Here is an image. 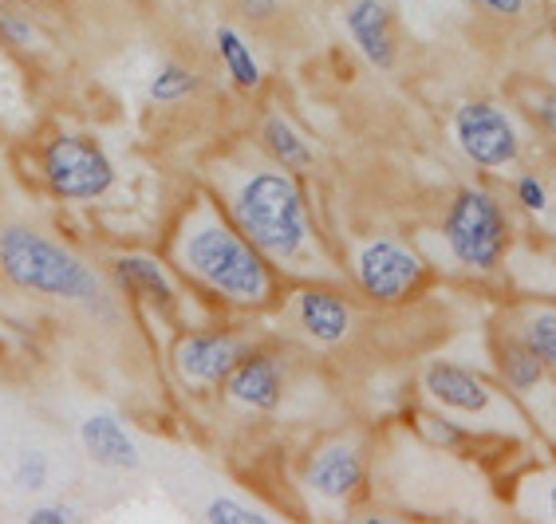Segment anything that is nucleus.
<instances>
[{
    "label": "nucleus",
    "instance_id": "nucleus-25",
    "mask_svg": "<svg viewBox=\"0 0 556 524\" xmlns=\"http://www.w3.org/2000/svg\"><path fill=\"white\" fill-rule=\"evenodd\" d=\"M514 202L521 205L525 214H533V217L548 214V190H545V182H541L536 174H521V178L514 182Z\"/></svg>",
    "mask_w": 556,
    "mask_h": 524
},
{
    "label": "nucleus",
    "instance_id": "nucleus-6",
    "mask_svg": "<svg viewBox=\"0 0 556 524\" xmlns=\"http://www.w3.org/2000/svg\"><path fill=\"white\" fill-rule=\"evenodd\" d=\"M352 280L371 304L395 308V304H407L427 289L430 265L415 245L399 241V237H371L355 248Z\"/></svg>",
    "mask_w": 556,
    "mask_h": 524
},
{
    "label": "nucleus",
    "instance_id": "nucleus-32",
    "mask_svg": "<svg viewBox=\"0 0 556 524\" xmlns=\"http://www.w3.org/2000/svg\"><path fill=\"white\" fill-rule=\"evenodd\" d=\"M548 422H556V383L553 386H548Z\"/></svg>",
    "mask_w": 556,
    "mask_h": 524
},
{
    "label": "nucleus",
    "instance_id": "nucleus-1",
    "mask_svg": "<svg viewBox=\"0 0 556 524\" xmlns=\"http://www.w3.org/2000/svg\"><path fill=\"white\" fill-rule=\"evenodd\" d=\"M166 260L186 284L225 308L265 311L280 299V272L225 214V205L198 193L166 241Z\"/></svg>",
    "mask_w": 556,
    "mask_h": 524
},
{
    "label": "nucleus",
    "instance_id": "nucleus-15",
    "mask_svg": "<svg viewBox=\"0 0 556 524\" xmlns=\"http://www.w3.org/2000/svg\"><path fill=\"white\" fill-rule=\"evenodd\" d=\"M79 442L87 458L103 470H139V442L130 438V430L115 414H87L79 422Z\"/></svg>",
    "mask_w": 556,
    "mask_h": 524
},
{
    "label": "nucleus",
    "instance_id": "nucleus-18",
    "mask_svg": "<svg viewBox=\"0 0 556 524\" xmlns=\"http://www.w3.org/2000/svg\"><path fill=\"white\" fill-rule=\"evenodd\" d=\"M214 52H217L225 75H229V84H233L237 91H261V84H265V72H261L257 55H253L249 40L237 33V28H229V24H222V28H217V33H214Z\"/></svg>",
    "mask_w": 556,
    "mask_h": 524
},
{
    "label": "nucleus",
    "instance_id": "nucleus-11",
    "mask_svg": "<svg viewBox=\"0 0 556 524\" xmlns=\"http://www.w3.org/2000/svg\"><path fill=\"white\" fill-rule=\"evenodd\" d=\"M292 320L312 343L320 347H340L352 340L355 332V308L352 299L340 289L324 284V280H308L304 289H296L292 296Z\"/></svg>",
    "mask_w": 556,
    "mask_h": 524
},
{
    "label": "nucleus",
    "instance_id": "nucleus-9",
    "mask_svg": "<svg viewBox=\"0 0 556 524\" xmlns=\"http://www.w3.org/2000/svg\"><path fill=\"white\" fill-rule=\"evenodd\" d=\"M422 395L430 407L450 410L458 418H473V422L502 410V391L473 367L454 363V359H430L422 367Z\"/></svg>",
    "mask_w": 556,
    "mask_h": 524
},
{
    "label": "nucleus",
    "instance_id": "nucleus-14",
    "mask_svg": "<svg viewBox=\"0 0 556 524\" xmlns=\"http://www.w3.org/2000/svg\"><path fill=\"white\" fill-rule=\"evenodd\" d=\"M118 289L127 292V296L142 299L150 308L159 311H174L178 308V280L170 277V268L162 265L159 257H147V253H118L115 265Z\"/></svg>",
    "mask_w": 556,
    "mask_h": 524
},
{
    "label": "nucleus",
    "instance_id": "nucleus-27",
    "mask_svg": "<svg viewBox=\"0 0 556 524\" xmlns=\"http://www.w3.org/2000/svg\"><path fill=\"white\" fill-rule=\"evenodd\" d=\"M470 4L485 9L490 16H497V21H521L525 9H529V0H470Z\"/></svg>",
    "mask_w": 556,
    "mask_h": 524
},
{
    "label": "nucleus",
    "instance_id": "nucleus-29",
    "mask_svg": "<svg viewBox=\"0 0 556 524\" xmlns=\"http://www.w3.org/2000/svg\"><path fill=\"white\" fill-rule=\"evenodd\" d=\"M241 12L249 21H273L280 12V0H241Z\"/></svg>",
    "mask_w": 556,
    "mask_h": 524
},
{
    "label": "nucleus",
    "instance_id": "nucleus-7",
    "mask_svg": "<svg viewBox=\"0 0 556 524\" xmlns=\"http://www.w3.org/2000/svg\"><path fill=\"white\" fill-rule=\"evenodd\" d=\"M450 130H454L462 158L478 166V170H509V166L521 162V127L497 99H466V103H458Z\"/></svg>",
    "mask_w": 556,
    "mask_h": 524
},
{
    "label": "nucleus",
    "instance_id": "nucleus-12",
    "mask_svg": "<svg viewBox=\"0 0 556 524\" xmlns=\"http://www.w3.org/2000/svg\"><path fill=\"white\" fill-rule=\"evenodd\" d=\"M343 28L352 36L375 72H395L399 64V24L395 9L387 0H348L343 4Z\"/></svg>",
    "mask_w": 556,
    "mask_h": 524
},
{
    "label": "nucleus",
    "instance_id": "nucleus-24",
    "mask_svg": "<svg viewBox=\"0 0 556 524\" xmlns=\"http://www.w3.org/2000/svg\"><path fill=\"white\" fill-rule=\"evenodd\" d=\"M0 40L16 48V52H33L36 43H40V33H36V24L21 12H0Z\"/></svg>",
    "mask_w": 556,
    "mask_h": 524
},
{
    "label": "nucleus",
    "instance_id": "nucleus-20",
    "mask_svg": "<svg viewBox=\"0 0 556 524\" xmlns=\"http://www.w3.org/2000/svg\"><path fill=\"white\" fill-rule=\"evenodd\" d=\"M415 426L430 446H439V449H466L473 442V430L466 426V422H458V414H450V410H439V407L418 410Z\"/></svg>",
    "mask_w": 556,
    "mask_h": 524
},
{
    "label": "nucleus",
    "instance_id": "nucleus-33",
    "mask_svg": "<svg viewBox=\"0 0 556 524\" xmlns=\"http://www.w3.org/2000/svg\"><path fill=\"white\" fill-rule=\"evenodd\" d=\"M553 40H556V0H553Z\"/></svg>",
    "mask_w": 556,
    "mask_h": 524
},
{
    "label": "nucleus",
    "instance_id": "nucleus-31",
    "mask_svg": "<svg viewBox=\"0 0 556 524\" xmlns=\"http://www.w3.org/2000/svg\"><path fill=\"white\" fill-rule=\"evenodd\" d=\"M4 9H33V4H43V0H0Z\"/></svg>",
    "mask_w": 556,
    "mask_h": 524
},
{
    "label": "nucleus",
    "instance_id": "nucleus-19",
    "mask_svg": "<svg viewBox=\"0 0 556 524\" xmlns=\"http://www.w3.org/2000/svg\"><path fill=\"white\" fill-rule=\"evenodd\" d=\"M514 332L521 335L525 347H529L556 379V308H525L521 320L514 323Z\"/></svg>",
    "mask_w": 556,
    "mask_h": 524
},
{
    "label": "nucleus",
    "instance_id": "nucleus-21",
    "mask_svg": "<svg viewBox=\"0 0 556 524\" xmlns=\"http://www.w3.org/2000/svg\"><path fill=\"white\" fill-rule=\"evenodd\" d=\"M202 87V79H198V72L186 64H162L159 72H154V79H150V103H159V107H174V103H182V99H190L193 91Z\"/></svg>",
    "mask_w": 556,
    "mask_h": 524
},
{
    "label": "nucleus",
    "instance_id": "nucleus-8",
    "mask_svg": "<svg viewBox=\"0 0 556 524\" xmlns=\"http://www.w3.org/2000/svg\"><path fill=\"white\" fill-rule=\"evenodd\" d=\"M253 347L249 340L233 332H222V328H205V332H186L174 340L170 367L174 379L193 391V395H210L217 386H225L229 371H233L245 352Z\"/></svg>",
    "mask_w": 556,
    "mask_h": 524
},
{
    "label": "nucleus",
    "instance_id": "nucleus-2",
    "mask_svg": "<svg viewBox=\"0 0 556 524\" xmlns=\"http://www.w3.org/2000/svg\"><path fill=\"white\" fill-rule=\"evenodd\" d=\"M225 214L265 253V260L285 277H336L324 248V233L312 214L308 190L300 174L285 170L277 162L249 166L222 190Z\"/></svg>",
    "mask_w": 556,
    "mask_h": 524
},
{
    "label": "nucleus",
    "instance_id": "nucleus-23",
    "mask_svg": "<svg viewBox=\"0 0 556 524\" xmlns=\"http://www.w3.org/2000/svg\"><path fill=\"white\" fill-rule=\"evenodd\" d=\"M205 521L210 524H273L277 516L261 513V509H249V504L233 501V497H214L205 504Z\"/></svg>",
    "mask_w": 556,
    "mask_h": 524
},
{
    "label": "nucleus",
    "instance_id": "nucleus-3",
    "mask_svg": "<svg viewBox=\"0 0 556 524\" xmlns=\"http://www.w3.org/2000/svg\"><path fill=\"white\" fill-rule=\"evenodd\" d=\"M0 280L28 296L64 299L96 316H111V299L96 268L36 225H0Z\"/></svg>",
    "mask_w": 556,
    "mask_h": 524
},
{
    "label": "nucleus",
    "instance_id": "nucleus-4",
    "mask_svg": "<svg viewBox=\"0 0 556 524\" xmlns=\"http://www.w3.org/2000/svg\"><path fill=\"white\" fill-rule=\"evenodd\" d=\"M439 233L454 265L470 277H493L514 245V217L490 186H462L446 202Z\"/></svg>",
    "mask_w": 556,
    "mask_h": 524
},
{
    "label": "nucleus",
    "instance_id": "nucleus-22",
    "mask_svg": "<svg viewBox=\"0 0 556 524\" xmlns=\"http://www.w3.org/2000/svg\"><path fill=\"white\" fill-rule=\"evenodd\" d=\"M12 482L21 485V489H28V493L48 489V482H52V461H48V453H43V449H24L21 458H16Z\"/></svg>",
    "mask_w": 556,
    "mask_h": 524
},
{
    "label": "nucleus",
    "instance_id": "nucleus-26",
    "mask_svg": "<svg viewBox=\"0 0 556 524\" xmlns=\"http://www.w3.org/2000/svg\"><path fill=\"white\" fill-rule=\"evenodd\" d=\"M529 115H533L536 127L545 130L548 139L556 142V87L553 84L533 87V91H529Z\"/></svg>",
    "mask_w": 556,
    "mask_h": 524
},
{
    "label": "nucleus",
    "instance_id": "nucleus-16",
    "mask_svg": "<svg viewBox=\"0 0 556 524\" xmlns=\"http://www.w3.org/2000/svg\"><path fill=\"white\" fill-rule=\"evenodd\" d=\"M493 367H497V379H502L505 391H509V395H521V398L536 395V391L553 379L548 367L525 347V340L514 332V328H505V332L497 335V343H493Z\"/></svg>",
    "mask_w": 556,
    "mask_h": 524
},
{
    "label": "nucleus",
    "instance_id": "nucleus-30",
    "mask_svg": "<svg viewBox=\"0 0 556 524\" xmlns=\"http://www.w3.org/2000/svg\"><path fill=\"white\" fill-rule=\"evenodd\" d=\"M545 504H548V521H556V482L548 485V493H545Z\"/></svg>",
    "mask_w": 556,
    "mask_h": 524
},
{
    "label": "nucleus",
    "instance_id": "nucleus-5",
    "mask_svg": "<svg viewBox=\"0 0 556 524\" xmlns=\"http://www.w3.org/2000/svg\"><path fill=\"white\" fill-rule=\"evenodd\" d=\"M40 174L60 202H99L115 186V162L91 135L60 130L43 142Z\"/></svg>",
    "mask_w": 556,
    "mask_h": 524
},
{
    "label": "nucleus",
    "instance_id": "nucleus-13",
    "mask_svg": "<svg viewBox=\"0 0 556 524\" xmlns=\"http://www.w3.org/2000/svg\"><path fill=\"white\" fill-rule=\"evenodd\" d=\"M225 398L253 414H273L285 402V359L277 352H257L249 347L245 359L225 379Z\"/></svg>",
    "mask_w": 556,
    "mask_h": 524
},
{
    "label": "nucleus",
    "instance_id": "nucleus-17",
    "mask_svg": "<svg viewBox=\"0 0 556 524\" xmlns=\"http://www.w3.org/2000/svg\"><path fill=\"white\" fill-rule=\"evenodd\" d=\"M261 146H265L268 162H277V166H285L292 174L312 170V162H316V150L308 146V139L277 111L265 115V123H261Z\"/></svg>",
    "mask_w": 556,
    "mask_h": 524
},
{
    "label": "nucleus",
    "instance_id": "nucleus-10",
    "mask_svg": "<svg viewBox=\"0 0 556 524\" xmlns=\"http://www.w3.org/2000/svg\"><path fill=\"white\" fill-rule=\"evenodd\" d=\"M364 482H367V461L352 438L324 442L304 461V489L316 501L332 504V509L352 501L355 493L364 489Z\"/></svg>",
    "mask_w": 556,
    "mask_h": 524
},
{
    "label": "nucleus",
    "instance_id": "nucleus-28",
    "mask_svg": "<svg viewBox=\"0 0 556 524\" xmlns=\"http://www.w3.org/2000/svg\"><path fill=\"white\" fill-rule=\"evenodd\" d=\"M75 509L67 504H36L33 513H28V524H75Z\"/></svg>",
    "mask_w": 556,
    "mask_h": 524
}]
</instances>
